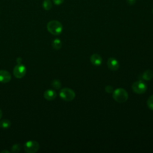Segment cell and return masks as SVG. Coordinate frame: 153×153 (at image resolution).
I'll return each mask as SVG.
<instances>
[{"instance_id": "4", "label": "cell", "mask_w": 153, "mask_h": 153, "mask_svg": "<svg viewBox=\"0 0 153 153\" xmlns=\"http://www.w3.org/2000/svg\"><path fill=\"white\" fill-rule=\"evenodd\" d=\"M39 148V143L35 140H29L24 144V149L27 153H35Z\"/></svg>"}, {"instance_id": "5", "label": "cell", "mask_w": 153, "mask_h": 153, "mask_svg": "<svg viewBox=\"0 0 153 153\" xmlns=\"http://www.w3.org/2000/svg\"><path fill=\"white\" fill-rule=\"evenodd\" d=\"M131 88L133 91L137 94H143L147 89L146 84L142 81H137L134 82L132 84Z\"/></svg>"}, {"instance_id": "22", "label": "cell", "mask_w": 153, "mask_h": 153, "mask_svg": "<svg viewBox=\"0 0 153 153\" xmlns=\"http://www.w3.org/2000/svg\"><path fill=\"white\" fill-rule=\"evenodd\" d=\"M1 152V153H3V152H7V153H9L10 152H9L8 151H7V150H4V151H2Z\"/></svg>"}, {"instance_id": "13", "label": "cell", "mask_w": 153, "mask_h": 153, "mask_svg": "<svg viewBox=\"0 0 153 153\" xmlns=\"http://www.w3.org/2000/svg\"><path fill=\"white\" fill-rule=\"evenodd\" d=\"M11 126V122L8 119H4L0 121V127L2 128H8Z\"/></svg>"}, {"instance_id": "15", "label": "cell", "mask_w": 153, "mask_h": 153, "mask_svg": "<svg viewBox=\"0 0 153 153\" xmlns=\"http://www.w3.org/2000/svg\"><path fill=\"white\" fill-rule=\"evenodd\" d=\"M61 82L60 80L57 79H54L53 81H52L51 82V85L53 86V88H54L55 89H59L60 87H61Z\"/></svg>"}, {"instance_id": "11", "label": "cell", "mask_w": 153, "mask_h": 153, "mask_svg": "<svg viewBox=\"0 0 153 153\" xmlns=\"http://www.w3.org/2000/svg\"><path fill=\"white\" fill-rule=\"evenodd\" d=\"M153 77V72L151 70H146L144 72L142 75V78L143 79L146 81H149Z\"/></svg>"}, {"instance_id": "23", "label": "cell", "mask_w": 153, "mask_h": 153, "mask_svg": "<svg viewBox=\"0 0 153 153\" xmlns=\"http://www.w3.org/2000/svg\"><path fill=\"white\" fill-rule=\"evenodd\" d=\"M2 113L1 109H0V119H1V117H2Z\"/></svg>"}, {"instance_id": "19", "label": "cell", "mask_w": 153, "mask_h": 153, "mask_svg": "<svg viewBox=\"0 0 153 153\" xmlns=\"http://www.w3.org/2000/svg\"><path fill=\"white\" fill-rule=\"evenodd\" d=\"M53 2L55 5H59L63 4V2H64V0H53Z\"/></svg>"}, {"instance_id": "17", "label": "cell", "mask_w": 153, "mask_h": 153, "mask_svg": "<svg viewBox=\"0 0 153 153\" xmlns=\"http://www.w3.org/2000/svg\"><path fill=\"white\" fill-rule=\"evenodd\" d=\"M21 150V145L20 144H15L11 148L13 152H18Z\"/></svg>"}, {"instance_id": "10", "label": "cell", "mask_w": 153, "mask_h": 153, "mask_svg": "<svg viewBox=\"0 0 153 153\" xmlns=\"http://www.w3.org/2000/svg\"><path fill=\"white\" fill-rule=\"evenodd\" d=\"M56 92L52 89L47 90L44 93V97L47 100H53L56 97Z\"/></svg>"}, {"instance_id": "6", "label": "cell", "mask_w": 153, "mask_h": 153, "mask_svg": "<svg viewBox=\"0 0 153 153\" xmlns=\"http://www.w3.org/2000/svg\"><path fill=\"white\" fill-rule=\"evenodd\" d=\"M26 72V69L25 65L22 63L17 64L13 69V74L14 76L17 78H23Z\"/></svg>"}, {"instance_id": "18", "label": "cell", "mask_w": 153, "mask_h": 153, "mask_svg": "<svg viewBox=\"0 0 153 153\" xmlns=\"http://www.w3.org/2000/svg\"><path fill=\"white\" fill-rule=\"evenodd\" d=\"M105 91L106 93H111L113 92L114 90H113V88L111 85H106L105 87Z\"/></svg>"}, {"instance_id": "3", "label": "cell", "mask_w": 153, "mask_h": 153, "mask_svg": "<svg viewBox=\"0 0 153 153\" xmlns=\"http://www.w3.org/2000/svg\"><path fill=\"white\" fill-rule=\"evenodd\" d=\"M60 97L65 101H72L75 97L74 91L69 88H62L59 93Z\"/></svg>"}, {"instance_id": "8", "label": "cell", "mask_w": 153, "mask_h": 153, "mask_svg": "<svg viewBox=\"0 0 153 153\" xmlns=\"http://www.w3.org/2000/svg\"><path fill=\"white\" fill-rule=\"evenodd\" d=\"M11 75L10 73L6 70H0V82L7 83L10 81Z\"/></svg>"}, {"instance_id": "1", "label": "cell", "mask_w": 153, "mask_h": 153, "mask_svg": "<svg viewBox=\"0 0 153 153\" xmlns=\"http://www.w3.org/2000/svg\"><path fill=\"white\" fill-rule=\"evenodd\" d=\"M48 31L54 35H60L63 30V26L62 23L57 20H51L47 25Z\"/></svg>"}, {"instance_id": "7", "label": "cell", "mask_w": 153, "mask_h": 153, "mask_svg": "<svg viewBox=\"0 0 153 153\" xmlns=\"http://www.w3.org/2000/svg\"><path fill=\"white\" fill-rule=\"evenodd\" d=\"M107 65L108 67L113 71H117L120 67V64L118 61L114 58V57H110L108 59L107 62Z\"/></svg>"}, {"instance_id": "14", "label": "cell", "mask_w": 153, "mask_h": 153, "mask_svg": "<svg viewBox=\"0 0 153 153\" xmlns=\"http://www.w3.org/2000/svg\"><path fill=\"white\" fill-rule=\"evenodd\" d=\"M53 7V4L50 0H44L42 2V7L45 10H50Z\"/></svg>"}, {"instance_id": "20", "label": "cell", "mask_w": 153, "mask_h": 153, "mask_svg": "<svg viewBox=\"0 0 153 153\" xmlns=\"http://www.w3.org/2000/svg\"><path fill=\"white\" fill-rule=\"evenodd\" d=\"M127 3L130 5H133L136 3V0H126Z\"/></svg>"}, {"instance_id": "2", "label": "cell", "mask_w": 153, "mask_h": 153, "mask_svg": "<svg viewBox=\"0 0 153 153\" xmlns=\"http://www.w3.org/2000/svg\"><path fill=\"white\" fill-rule=\"evenodd\" d=\"M112 97L114 99L119 103L125 102L128 99V93L122 88H118L113 91Z\"/></svg>"}, {"instance_id": "16", "label": "cell", "mask_w": 153, "mask_h": 153, "mask_svg": "<svg viewBox=\"0 0 153 153\" xmlns=\"http://www.w3.org/2000/svg\"><path fill=\"white\" fill-rule=\"evenodd\" d=\"M147 105L148 108L153 111V95L151 96L147 100Z\"/></svg>"}, {"instance_id": "9", "label": "cell", "mask_w": 153, "mask_h": 153, "mask_svg": "<svg viewBox=\"0 0 153 153\" xmlns=\"http://www.w3.org/2000/svg\"><path fill=\"white\" fill-rule=\"evenodd\" d=\"M90 62L92 65L98 66L101 65L102 62V58L98 54H93L90 56Z\"/></svg>"}, {"instance_id": "12", "label": "cell", "mask_w": 153, "mask_h": 153, "mask_svg": "<svg viewBox=\"0 0 153 153\" xmlns=\"http://www.w3.org/2000/svg\"><path fill=\"white\" fill-rule=\"evenodd\" d=\"M51 45L54 49L57 50H60L61 48L62 43V41L59 39L56 38L53 41Z\"/></svg>"}, {"instance_id": "21", "label": "cell", "mask_w": 153, "mask_h": 153, "mask_svg": "<svg viewBox=\"0 0 153 153\" xmlns=\"http://www.w3.org/2000/svg\"><path fill=\"white\" fill-rule=\"evenodd\" d=\"M16 61L17 62V64H20L22 63V59L21 57H17L16 59Z\"/></svg>"}, {"instance_id": "24", "label": "cell", "mask_w": 153, "mask_h": 153, "mask_svg": "<svg viewBox=\"0 0 153 153\" xmlns=\"http://www.w3.org/2000/svg\"><path fill=\"white\" fill-rule=\"evenodd\" d=\"M152 14H153V8H152Z\"/></svg>"}]
</instances>
